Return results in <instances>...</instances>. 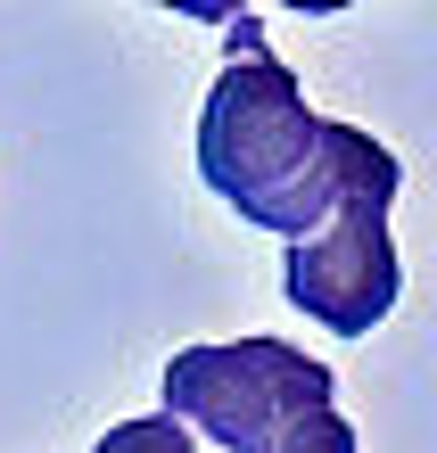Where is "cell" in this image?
<instances>
[{
  "mask_svg": "<svg viewBox=\"0 0 437 453\" xmlns=\"http://www.w3.org/2000/svg\"><path fill=\"white\" fill-rule=\"evenodd\" d=\"M355 149H363V132L314 116L297 74L272 50L223 58V74H215V91L199 108V181L239 223L272 231L281 248L322 231V215L347 190Z\"/></svg>",
  "mask_w": 437,
  "mask_h": 453,
  "instance_id": "obj_1",
  "label": "cell"
},
{
  "mask_svg": "<svg viewBox=\"0 0 437 453\" xmlns=\"http://www.w3.org/2000/svg\"><path fill=\"white\" fill-rule=\"evenodd\" d=\"M396 190H404V165L363 132L347 165V190L339 206L322 215V231H306L297 248H281V288L297 313H314L331 338H363L396 313L404 297V256H396Z\"/></svg>",
  "mask_w": 437,
  "mask_h": 453,
  "instance_id": "obj_2",
  "label": "cell"
},
{
  "mask_svg": "<svg viewBox=\"0 0 437 453\" xmlns=\"http://www.w3.org/2000/svg\"><path fill=\"white\" fill-rule=\"evenodd\" d=\"M339 380L331 363L281 338H231V346H182L166 363V420L215 437L223 453H264L289 420L331 412Z\"/></svg>",
  "mask_w": 437,
  "mask_h": 453,
  "instance_id": "obj_3",
  "label": "cell"
},
{
  "mask_svg": "<svg viewBox=\"0 0 437 453\" xmlns=\"http://www.w3.org/2000/svg\"><path fill=\"white\" fill-rule=\"evenodd\" d=\"M91 453H199V437L182 429V420H166V412H149V420H116Z\"/></svg>",
  "mask_w": 437,
  "mask_h": 453,
  "instance_id": "obj_4",
  "label": "cell"
},
{
  "mask_svg": "<svg viewBox=\"0 0 437 453\" xmlns=\"http://www.w3.org/2000/svg\"><path fill=\"white\" fill-rule=\"evenodd\" d=\"M264 453H355V429H347V412H306V420H289L281 437H272Z\"/></svg>",
  "mask_w": 437,
  "mask_h": 453,
  "instance_id": "obj_5",
  "label": "cell"
}]
</instances>
